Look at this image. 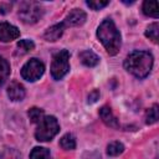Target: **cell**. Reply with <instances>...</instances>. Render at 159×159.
Wrapping results in <instances>:
<instances>
[{"mask_svg": "<svg viewBox=\"0 0 159 159\" xmlns=\"http://www.w3.org/2000/svg\"><path fill=\"white\" fill-rule=\"evenodd\" d=\"M158 106L154 104L153 107H150L148 111H147V114H145V123L147 124H154L157 120H158Z\"/></svg>", "mask_w": 159, "mask_h": 159, "instance_id": "cell-21", "label": "cell"}, {"mask_svg": "<svg viewBox=\"0 0 159 159\" xmlns=\"http://www.w3.org/2000/svg\"><path fill=\"white\" fill-rule=\"evenodd\" d=\"M123 150H124V145L120 142H112L107 147V154L111 157H117V155L122 154Z\"/></svg>", "mask_w": 159, "mask_h": 159, "instance_id": "cell-17", "label": "cell"}, {"mask_svg": "<svg viewBox=\"0 0 159 159\" xmlns=\"http://www.w3.org/2000/svg\"><path fill=\"white\" fill-rule=\"evenodd\" d=\"M20 36V30L9 24V22H0V41L1 42H9L12 40H16Z\"/></svg>", "mask_w": 159, "mask_h": 159, "instance_id": "cell-7", "label": "cell"}, {"mask_svg": "<svg viewBox=\"0 0 159 159\" xmlns=\"http://www.w3.org/2000/svg\"><path fill=\"white\" fill-rule=\"evenodd\" d=\"M60 145H61L63 149H66V150H72V149H75V148H76V139H75L73 134H71V133L65 134V135L61 138V140H60Z\"/></svg>", "mask_w": 159, "mask_h": 159, "instance_id": "cell-15", "label": "cell"}, {"mask_svg": "<svg viewBox=\"0 0 159 159\" xmlns=\"http://www.w3.org/2000/svg\"><path fill=\"white\" fill-rule=\"evenodd\" d=\"M63 30H65L63 22L56 24V25H53V26H51V27H48V29L46 30L43 37H45V40H47V41H56V40H58V39L62 36Z\"/></svg>", "mask_w": 159, "mask_h": 159, "instance_id": "cell-11", "label": "cell"}, {"mask_svg": "<svg viewBox=\"0 0 159 159\" xmlns=\"http://www.w3.org/2000/svg\"><path fill=\"white\" fill-rule=\"evenodd\" d=\"M27 114H29V118H30V120H31L32 123H39V122L43 118V116H45L43 111L40 109V108H37V107L30 108L29 112H27Z\"/></svg>", "mask_w": 159, "mask_h": 159, "instance_id": "cell-20", "label": "cell"}, {"mask_svg": "<svg viewBox=\"0 0 159 159\" xmlns=\"http://www.w3.org/2000/svg\"><path fill=\"white\" fill-rule=\"evenodd\" d=\"M158 32H159V25L158 22H153L150 24L147 30H145V36L149 37V40H152L153 42H158Z\"/></svg>", "mask_w": 159, "mask_h": 159, "instance_id": "cell-19", "label": "cell"}, {"mask_svg": "<svg viewBox=\"0 0 159 159\" xmlns=\"http://www.w3.org/2000/svg\"><path fill=\"white\" fill-rule=\"evenodd\" d=\"M91 9H93V10H101V9H103L104 6H107L108 4H109V1H101V0H88L87 2H86Z\"/></svg>", "mask_w": 159, "mask_h": 159, "instance_id": "cell-22", "label": "cell"}, {"mask_svg": "<svg viewBox=\"0 0 159 159\" xmlns=\"http://www.w3.org/2000/svg\"><path fill=\"white\" fill-rule=\"evenodd\" d=\"M9 75H10V63L4 57L0 56V86L5 83Z\"/></svg>", "mask_w": 159, "mask_h": 159, "instance_id": "cell-14", "label": "cell"}, {"mask_svg": "<svg viewBox=\"0 0 159 159\" xmlns=\"http://www.w3.org/2000/svg\"><path fill=\"white\" fill-rule=\"evenodd\" d=\"M17 53L20 55H24V53H27L30 51H32L35 48V43L31 41V40H20L17 42Z\"/></svg>", "mask_w": 159, "mask_h": 159, "instance_id": "cell-18", "label": "cell"}, {"mask_svg": "<svg viewBox=\"0 0 159 159\" xmlns=\"http://www.w3.org/2000/svg\"><path fill=\"white\" fill-rule=\"evenodd\" d=\"M125 70L138 78H144L149 75L153 67V56L149 51H133L124 60Z\"/></svg>", "mask_w": 159, "mask_h": 159, "instance_id": "cell-1", "label": "cell"}, {"mask_svg": "<svg viewBox=\"0 0 159 159\" xmlns=\"http://www.w3.org/2000/svg\"><path fill=\"white\" fill-rule=\"evenodd\" d=\"M43 15L42 6L36 1H24L19 7V17L24 24H35Z\"/></svg>", "mask_w": 159, "mask_h": 159, "instance_id": "cell-4", "label": "cell"}, {"mask_svg": "<svg viewBox=\"0 0 159 159\" xmlns=\"http://www.w3.org/2000/svg\"><path fill=\"white\" fill-rule=\"evenodd\" d=\"M68 58L70 52L67 50H62L55 53L51 63V76L53 80H61L67 75V72L70 71Z\"/></svg>", "mask_w": 159, "mask_h": 159, "instance_id": "cell-5", "label": "cell"}, {"mask_svg": "<svg viewBox=\"0 0 159 159\" xmlns=\"http://www.w3.org/2000/svg\"><path fill=\"white\" fill-rule=\"evenodd\" d=\"M60 130V124L53 116H43V118L37 123L35 132V138L39 142L51 140Z\"/></svg>", "mask_w": 159, "mask_h": 159, "instance_id": "cell-3", "label": "cell"}, {"mask_svg": "<svg viewBox=\"0 0 159 159\" xmlns=\"http://www.w3.org/2000/svg\"><path fill=\"white\" fill-rule=\"evenodd\" d=\"M98 98H99V91L98 89H93L88 94V103H94V102H97Z\"/></svg>", "mask_w": 159, "mask_h": 159, "instance_id": "cell-23", "label": "cell"}, {"mask_svg": "<svg viewBox=\"0 0 159 159\" xmlns=\"http://www.w3.org/2000/svg\"><path fill=\"white\" fill-rule=\"evenodd\" d=\"M99 117H101V119L103 120V123L106 125L112 127V128H118L119 127V123H118L117 118L114 117V114L112 113V111L108 106H103L99 109Z\"/></svg>", "mask_w": 159, "mask_h": 159, "instance_id": "cell-10", "label": "cell"}, {"mask_svg": "<svg viewBox=\"0 0 159 159\" xmlns=\"http://www.w3.org/2000/svg\"><path fill=\"white\" fill-rule=\"evenodd\" d=\"M86 17L87 16H86V12L83 10H81V9H73L65 17L63 25H65V27L66 26H80V25H82L86 21Z\"/></svg>", "mask_w": 159, "mask_h": 159, "instance_id": "cell-8", "label": "cell"}, {"mask_svg": "<svg viewBox=\"0 0 159 159\" xmlns=\"http://www.w3.org/2000/svg\"><path fill=\"white\" fill-rule=\"evenodd\" d=\"M50 150L42 147H35L30 153V159H48Z\"/></svg>", "mask_w": 159, "mask_h": 159, "instance_id": "cell-16", "label": "cell"}, {"mask_svg": "<svg viewBox=\"0 0 159 159\" xmlns=\"http://www.w3.org/2000/svg\"><path fill=\"white\" fill-rule=\"evenodd\" d=\"M97 37L107 50V52L112 56L117 55L120 48V34L117 30L113 20L106 19L101 22L97 30Z\"/></svg>", "mask_w": 159, "mask_h": 159, "instance_id": "cell-2", "label": "cell"}, {"mask_svg": "<svg viewBox=\"0 0 159 159\" xmlns=\"http://www.w3.org/2000/svg\"><path fill=\"white\" fill-rule=\"evenodd\" d=\"M80 60L81 62L87 66V67H94L96 65H98L99 62V57L91 50H86V51H82L80 53Z\"/></svg>", "mask_w": 159, "mask_h": 159, "instance_id": "cell-12", "label": "cell"}, {"mask_svg": "<svg viewBox=\"0 0 159 159\" xmlns=\"http://www.w3.org/2000/svg\"><path fill=\"white\" fill-rule=\"evenodd\" d=\"M143 12L147 16L150 17H158L159 16V9H158V1L155 0H149L143 2Z\"/></svg>", "mask_w": 159, "mask_h": 159, "instance_id": "cell-13", "label": "cell"}, {"mask_svg": "<svg viewBox=\"0 0 159 159\" xmlns=\"http://www.w3.org/2000/svg\"><path fill=\"white\" fill-rule=\"evenodd\" d=\"M25 94H26L25 88L20 82L12 81L7 86V97L11 101H21V99H24Z\"/></svg>", "mask_w": 159, "mask_h": 159, "instance_id": "cell-9", "label": "cell"}, {"mask_svg": "<svg viewBox=\"0 0 159 159\" xmlns=\"http://www.w3.org/2000/svg\"><path fill=\"white\" fill-rule=\"evenodd\" d=\"M45 72V65L37 60V58H31L21 68V76L24 80L34 82L37 81Z\"/></svg>", "mask_w": 159, "mask_h": 159, "instance_id": "cell-6", "label": "cell"}]
</instances>
